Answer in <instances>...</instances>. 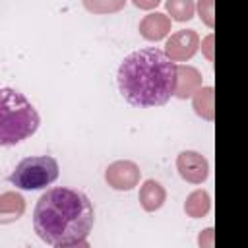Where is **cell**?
Returning a JSON list of instances; mask_svg holds the SVG:
<instances>
[{"label": "cell", "mask_w": 248, "mask_h": 248, "mask_svg": "<svg viewBox=\"0 0 248 248\" xmlns=\"http://www.w3.org/2000/svg\"><path fill=\"white\" fill-rule=\"evenodd\" d=\"M192 107L196 110L198 116H202L203 120L211 122L213 120V87H200L194 95H192Z\"/></svg>", "instance_id": "13"}, {"label": "cell", "mask_w": 248, "mask_h": 248, "mask_svg": "<svg viewBox=\"0 0 248 248\" xmlns=\"http://www.w3.org/2000/svg\"><path fill=\"white\" fill-rule=\"evenodd\" d=\"M198 242H200V246H207V248H211V246H213V229H205V231H202Z\"/></svg>", "instance_id": "18"}, {"label": "cell", "mask_w": 248, "mask_h": 248, "mask_svg": "<svg viewBox=\"0 0 248 248\" xmlns=\"http://www.w3.org/2000/svg\"><path fill=\"white\" fill-rule=\"evenodd\" d=\"M58 161L54 157L35 155L21 159L8 176V180L19 190H41L50 186L58 178Z\"/></svg>", "instance_id": "4"}, {"label": "cell", "mask_w": 248, "mask_h": 248, "mask_svg": "<svg viewBox=\"0 0 248 248\" xmlns=\"http://www.w3.org/2000/svg\"><path fill=\"white\" fill-rule=\"evenodd\" d=\"M41 116L31 101L14 87H0V147H12L31 138Z\"/></svg>", "instance_id": "3"}, {"label": "cell", "mask_w": 248, "mask_h": 248, "mask_svg": "<svg viewBox=\"0 0 248 248\" xmlns=\"http://www.w3.org/2000/svg\"><path fill=\"white\" fill-rule=\"evenodd\" d=\"M95 209L91 200L72 188H50L35 203L33 229L37 236L54 248L87 246Z\"/></svg>", "instance_id": "1"}, {"label": "cell", "mask_w": 248, "mask_h": 248, "mask_svg": "<svg viewBox=\"0 0 248 248\" xmlns=\"http://www.w3.org/2000/svg\"><path fill=\"white\" fill-rule=\"evenodd\" d=\"M202 74L194 66H176V85H174V97L178 99H190L200 87H202Z\"/></svg>", "instance_id": "9"}, {"label": "cell", "mask_w": 248, "mask_h": 248, "mask_svg": "<svg viewBox=\"0 0 248 248\" xmlns=\"http://www.w3.org/2000/svg\"><path fill=\"white\" fill-rule=\"evenodd\" d=\"M200 46V37L194 29H180L172 33L165 43V54L172 62H186L190 60Z\"/></svg>", "instance_id": "6"}, {"label": "cell", "mask_w": 248, "mask_h": 248, "mask_svg": "<svg viewBox=\"0 0 248 248\" xmlns=\"http://www.w3.org/2000/svg\"><path fill=\"white\" fill-rule=\"evenodd\" d=\"M138 29H140V35L145 41H151V43L163 41L170 33V17L165 16V14H161V12L147 14L140 21V27Z\"/></svg>", "instance_id": "8"}, {"label": "cell", "mask_w": 248, "mask_h": 248, "mask_svg": "<svg viewBox=\"0 0 248 248\" xmlns=\"http://www.w3.org/2000/svg\"><path fill=\"white\" fill-rule=\"evenodd\" d=\"M211 209V198L205 190H194L184 202V213L192 219L205 217Z\"/></svg>", "instance_id": "12"}, {"label": "cell", "mask_w": 248, "mask_h": 248, "mask_svg": "<svg viewBox=\"0 0 248 248\" xmlns=\"http://www.w3.org/2000/svg\"><path fill=\"white\" fill-rule=\"evenodd\" d=\"M116 83L132 107H161L174 95L176 64L157 46L140 48L120 62Z\"/></svg>", "instance_id": "2"}, {"label": "cell", "mask_w": 248, "mask_h": 248, "mask_svg": "<svg viewBox=\"0 0 248 248\" xmlns=\"http://www.w3.org/2000/svg\"><path fill=\"white\" fill-rule=\"evenodd\" d=\"M83 8L91 14L105 16V14H116L126 6V0H81Z\"/></svg>", "instance_id": "15"}, {"label": "cell", "mask_w": 248, "mask_h": 248, "mask_svg": "<svg viewBox=\"0 0 248 248\" xmlns=\"http://www.w3.org/2000/svg\"><path fill=\"white\" fill-rule=\"evenodd\" d=\"M141 176L140 167L134 161H114L107 167L105 170V180L112 190H120V192H128L132 188L138 186Z\"/></svg>", "instance_id": "5"}, {"label": "cell", "mask_w": 248, "mask_h": 248, "mask_svg": "<svg viewBox=\"0 0 248 248\" xmlns=\"http://www.w3.org/2000/svg\"><path fill=\"white\" fill-rule=\"evenodd\" d=\"M132 4L140 10H153L161 4V0H132Z\"/></svg>", "instance_id": "19"}, {"label": "cell", "mask_w": 248, "mask_h": 248, "mask_svg": "<svg viewBox=\"0 0 248 248\" xmlns=\"http://www.w3.org/2000/svg\"><path fill=\"white\" fill-rule=\"evenodd\" d=\"M178 174L190 184H202L209 176V163L198 151H182L176 157Z\"/></svg>", "instance_id": "7"}, {"label": "cell", "mask_w": 248, "mask_h": 248, "mask_svg": "<svg viewBox=\"0 0 248 248\" xmlns=\"http://www.w3.org/2000/svg\"><path fill=\"white\" fill-rule=\"evenodd\" d=\"M165 6H167V12L170 14V19L174 21H188L194 17V12H196L194 0H167Z\"/></svg>", "instance_id": "14"}, {"label": "cell", "mask_w": 248, "mask_h": 248, "mask_svg": "<svg viewBox=\"0 0 248 248\" xmlns=\"http://www.w3.org/2000/svg\"><path fill=\"white\" fill-rule=\"evenodd\" d=\"M25 213V200L17 192L0 194V225L16 223Z\"/></svg>", "instance_id": "10"}, {"label": "cell", "mask_w": 248, "mask_h": 248, "mask_svg": "<svg viewBox=\"0 0 248 248\" xmlns=\"http://www.w3.org/2000/svg\"><path fill=\"white\" fill-rule=\"evenodd\" d=\"M202 50H203V54H205L207 60H213V35H207L202 41Z\"/></svg>", "instance_id": "17"}, {"label": "cell", "mask_w": 248, "mask_h": 248, "mask_svg": "<svg viewBox=\"0 0 248 248\" xmlns=\"http://www.w3.org/2000/svg\"><path fill=\"white\" fill-rule=\"evenodd\" d=\"M138 198H140L141 207H143L145 211L153 213V211H157V209L163 207V203H165V200H167V192H165V188H163L161 182L149 178V180H145V182L141 184Z\"/></svg>", "instance_id": "11"}, {"label": "cell", "mask_w": 248, "mask_h": 248, "mask_svg": "<svg viewBox=\"0 0 248 248\" xmlns=\"http://www.w3.org/2000/svg\"><path fill=\"white\" fill-rule=\"evenodd\" d=\"M196 10L200 14V19L207 27H213L215 25V19H213V0H198Z\"/></svg>", "instance_id": "16"}]
</instances>
